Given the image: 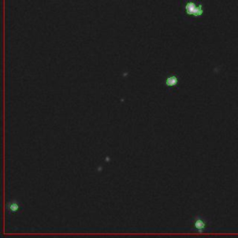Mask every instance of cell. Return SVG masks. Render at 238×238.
I'll list each match as a JSON object with an SVG mask.
<instances>
[{
	"mask_svg": "<svg viewBox=\"0 0 238 238\" xmlns=\"http://www.w3.org/2000/svg\"><path fill=\"white\" fill-rule=\"evenodd\" d=\"M191 224H192L193 230L200 233L207 232L210 228V222L208 219L200 215L194 216L191 221Z\"/></svg>",
	"mask_w": 238,
	"mask_h": 238,
	"instance_id": "obj_1",
	"label": "cell"
},
{
	"mask_svg": "<svg viewBox=\"0 0 238 238\" xmlns=\"http://www.w3.org/2000/svg\"><path fill=\"white\" fill-rule=\"evenodd\" d=\"M164 84L167 90L169 91L170 89L175 88L179 85V77L176 74H169L165 78Z\"/></svg>",
	"mask_w": 238,
	"mask_h": 238,
	"instance_id": "obj_2",
	"label": "cell"
},
{
	"mask_svg": "<svg viewBox=\"0 0 238 238\" xmlns=\"http://www.w3.org/2000/svg\"><path fill=\"white\" fill-rule=\"evenodd\" d=\"M20 208V205L18 204V202L13 200V201H10L9 203L7 205V209L9 212V213H15L18 210H19Z\"/></svg>",
	"mask_w": 238,
	"mask_h": 238,
	"instance_id": "obj_4",
	"label": "cell"
},
{
	"mask_svg": "<svg viewBox=\"0 0 238 238\" xmlns=\"http://www.w3.org/2000/svg\"><path fill=\"white\" fill-rule=\"evenodd\" d=\"M186 9H187V13L188 14H193V15H195V16H200V15H202V13H203V9H202L201 7L196 8V7L193 4H192V3L187 6Z\"/></svg>",
	"mask_w": 238,
	"mask_h": 238,
	"instance_id": "obj_3",
	"label": "cell"
}]
</instances>
